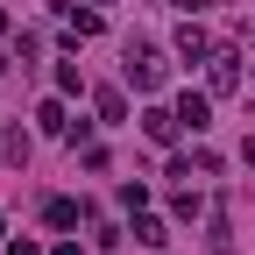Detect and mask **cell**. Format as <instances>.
Returning a JSON list of instances; mask_svg holds the SVG:
<instances>
[{"instance_id":"cell-1","label":"cell","mask_w":255,"mask_h":255,"mask_svg":"<svg viewBox=\"0 0 255 255\" xmlns=\"http://www.w3.org/2000/svg\"><path fill=\"white\" fill-rule=\"evenodd\" d=\"M121 78L135 85V92H156V85L170 78V64H163V50H156V43L128 36V50H121Z\"/></svg>"},{"instance_id":"cell-2","label":"cell","mask_w":255,"mask_h":255,"mask_svg":"<svg viewBox=\"0 0 255 255\" xmlns=\"http://www.w3.org/2000/svg\"><path fill=\"white\" fill-rule=\"evenodd\" d=\"M206 92H213V100L241 92V50H227V43H220V50L206 57Z\"/></svg>"},{"instance_id":"cell-3","label":"cell","mask_w":255,"mask_h":255,"mask_svg":"<svg viewBox=\"0 0 255 255\" xmlns=\"http://www.w3.org/2000/svg\"><path fill=\"white\" fill-rule=\"evenodd\" d=\"M170 50H177V64H206L220 43L206 36V28H199V14H184V21H177V36H170Z\"/></svg>"},{"instance_id":"cell-4","label":"cell","mask_w":255,"mask_h":255,"mask_svg":"<svg viewBox=\"0 0 255 255\" xmlns=\"http://www.w3.org/2000/svg\"><path fill=\"white\" fill-rule=\"evenodd\" d=\"M170 114L184 121V135H206V128H213V92H177Z\"/></svg>"},{"instance_id":"cell-5","label":"cell","mask_w":255,"mask_h":255,"mask_svg":"<svg viewBox=\"0 0 255 255\" xmlns=\"http://www.w3.org/2000/svg\"><path fill=\"white\" fill-rule=\"evenodd\" d=\"M43 220H50L57 234H71V227H85V220H92V206H85V199H64V191H57V199H43Z\"/></svg>"},{"instance_id":"cell-6","label":"cell","mask_w":255,"mask_h":255,"mask_svg":"<svg viewBox=\"0 0 255 255\" xmlns=\"http://www.w3.org/2000/svg\"><path fill=\"white\" fill-rule=\"evenodd\" d=\"M142 135H149V142H163V149H177V135H184V121H177L170 107H142Z\"/></svg>"},{"instance_id":"cell-7","label":"cell","mask_w":255,"mask_h":255,"mask_svg":"<svg viewBox=\"0 0 255 255\" xmlns=\"http://www.w3.org/2000/svg\"><path fill=\"white\" fill-rule=\"evenodd\" d=\"M100 14H92V7H71V14H64V50H78V43H92V36H100Z\"/></svg>"},{"instance_id":"cell-8","label":"cell","mask_w":255,"mask_h":255,"mask_svg":"<svg viewBox=\"0 0 255 255\" xmlns=\"http://www.w3.org/2000/svg\"><path fill=\"white\" fill-rule=\"evenodd\" d=\"M92 114H100L107 128H128V92L121 85H100V92H92Z\"/></svg>"},{"instance_id":"cell-9","label":"cell","mask_w":255,"mask_h":255,"mask_svg":"<svg viewBox=\"0 0 255 255\" xmlns=\"http://www.w3.org/2000/svg\"><path fill=\"white\" fill-rule=\"evenodd\" d=\"M36 128H43V135H71V107H64V92L36 107Z\"/></svg>"},{"instance_id":"cell-10","label":"cell","mask_w":255,"mask_h":255,"mask_svg":"<svg viewBox=\"0 0 255 255\" xmlns=\"http://www.w3.org/2000/svg\"><path fill=\"white\" fill-rule=\"evenodd\" d=\"M135 241H142V248H170V227H163L156 213H135Z\"/></svg>"},{"instance_id":"cell-11","label":"cell","mask_w":255,"mask_h":255,"mask_svg":"<svg viewBox=\"0 0 255 255\" xmlns=\"http://www.w3.org/2000/svg\"><path fill=\"white\" fill-rule=\"evenodd\" d=\"M170 213L184 220V227H191V220H206V199H199V191H191V184H184V191H177V199H170Z\"/></svg>"},{"instance_id":"cell-12","label":"cell","mask_w":255,"mask_h":255,"mask_svg":"<svg viewBox=\"0 0 255 255\" xmlns=\"http://www.w3.org/2000/svg\"><path fill=\"white\" fill-rule=\"evenodd\" d=\"M57 92H64V100H78V92H85V71H78V64H57Z\"/></svg>"},{"instance_id":"cell-13","label":"cell","mask_w":255,"mask_h":255,"mask_svg":"<svg viewBox=\"0 0 255 255\" xmlns=\"http://www.w3.org/2000/svg\"><path fill=\"white\" fill-rule=\"evenodd\" d=\"M28 149H36V142H28V128H14V135H7V163H28Z\"/></svg>"},{"instance_id":"cell-14","label":"cell","mask_w":255,"mask_h":255,"mask_svg":"<svg viewBox=\"0 0 255 255\" xmlns=\"http://www.w3.org/2000/svg\"><path fill=\"white\" fill-rule=\"evenodd\" d=\"M7 255H50V248H43V241H28V234H14V241H7Z\"/></svg>"},{"instance_id":"cell-15","label":"cell","mask_w":255,"mask_h":255,"mask_svg":"<svg viewBox=\"0 0 255 255\" xmlns=\"http://www.w3.org/2000/svg\"><path fill=\"white\" fill-rule=\"evenodd\" d=\"M50 255H85V248H78V241H71V234H64V241H57V248H50Z\"/></svg>"},{"instance_id":"cell-16","label":"cell","mask_w":255,"mask_h":255,"mask_svg":"<svg viewBox=\"0 0 255 255\" xmlns=\"http://www.w3.org/2000/svg\"><path fill=\"white\" fill-rule=\"evenodd\" d=\"M241 163H248V170H255V135H248V142H241Z\"/></svg>"},{"instance_id":"cell-17","label":"cell","mask_w":255,"mask_h":255,"mask_svg":"<svg viewBox=\"0 0 255 255\" xmlns=\"http://www.w3.org/2000/svg\"><path fill=\"white\" fill-rule=\"evenodd\" d=\"M170 7H184V14H199V7H206V0H170Z\"/></svg>"},{"instance_id":"cell-18","label":"cell","mask_w":255,"mask_h":255,"mask_svg":"<svg viewBox=\"0 0 255 255\" xmlns=\"http://www.w3.org/2000/svg\"><path fill=\"white\" fill-rule=\"evenodd\" d=\"M7 71H14V57H7V50H0V78H7Z\"/></svg>"},{"instance_id":"cell-19","label":"cell","mask_w":255,"mask_h":255,"mask_svg":"<svg viewBox=\"0 0 255 255\" xmlns=\"http://www.w3.org/2000/svg\"><path fill=\"white\" fill-rule=\"evenodd\" d=\"M0 234H7V213H0Z\"/></svg>"}]
</instances>
